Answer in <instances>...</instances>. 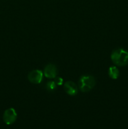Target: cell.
<instances>
[{
  "mask_svg": "<svg viewBox=\"0 0 128 129\" xmlns=\"http://www.w3.org/2000/svg\"><path fill=\"white\" fill-rule=\"evenodd\" d=\"M108 74L111 79H116L119 76V71L116 66H110L109 69Z\"/></svg>",
  "mask_w": 128,
  "mask_h": 129,
  "instance_id": "obj_7",
  "label": "cell"
},
{
  "mask_svg": "<svg viewBox=\"0 0 128 129\" xmlns=\"http://www.w3.org/2000/svg\"><path fill=\"white\" fill-rule=\"evenodd\" d=\"M56 84L54 81H50L48 82L46 84V89L49 91H53L56 89Z\"/></svg>",
  "mask_w": 128,
  "mask_h": 129,
  "instance_id": "obj_8",
  "label": "cell"
},
{
  "mask_svg": "<svg viewBox=\"0 0 128 129\" xmlns=\"http://www.w3.org/2000/svg\"><path fill=\"white\" fill-rule=\"evenodd\" d=\"M110 58L114 64L118 66H125L128 64V52L123 49L113 50Z\"/></svg>",
  "mask_w": 128,
  "mask_h": 129,
  "instance_id": "obj_1",
  "label": "cell"
},
{
  "mask_svg": "<svg viewBox=\"0 0 128 129\" xmlns=\"http://www.w3.org/2000/svg\"><path fill=\"white\" fill-rule=\"evenodd\" d=\"M54 81L55 82L56 85L61 86L62 85L63 83V79L61 77H56V78H54Z\"/></svg>",
  "mask_w": 128,
  "mask_h": 129,
  "instance_id": "obj_9",
  "label": "cell"
},
{
  "mask_svg": "<svg viewBox=\"0 0 128 129\" xmlns=\"http://www.w3.org/2000/svg\"><path fill=\"white\" fill-rule=\"evenodd\" d=\"M17 119V113L15 108H10L6 110L3 114V121L6 125L13 124Z\"/></svg>",
  "mask_w": 128,
  "mask_h": 129,
  "instance_id": "obj_3",
  "label": "cell"
},
{
  "mask_svg": "<svg viewBox=\"0 0 128 129\" xmlns=\"http://www.w3.org/2000/svg\"><path fill=\"white\" fill-rule=\"evenodd\" d=\"M43 73L41 71L36 69L30 72L28 75V79L33 84H40L42 81Z\"/></svg>",
  "mask_w": 128,
  "mask_h": 129,
  "instance_id": "obj_4",
  "label": "cell"
},
{
  "mask_svg": "<svg viewBox=\"0 0 128 129\" xmlns=\"http://www.w3.org/2000/svg\"><path fill=\"white\" fill-rule=\"evenodd\" d=\"M79 84L80 90L84 93H87L95 86V78L92 76H82L79 79Z\"/></svg>",
  "mask_w": 128,
  "mask_h": 129,
  "instance_id": "obj_2",
  "label": "cell"
},
{
  "mask_svg": "<svg viewBox=\"0 0 128 129\" xmlns=\"http://www.w3.org/2000/svg\"><path fill=\"white\" fill-rule=\"evenodd\" d=\"M64 90L70 96H75L78 93V87L75 83L69 81L64 83Z\"/></svg>",
  "mask_w": 128,
  "mask_h": 129,
  "instance_id": "obj_5",
  "label": "cell"
},
{
  "mask_svg": "<svg viewBox=\"0 0 128 129\" xmlns=\"http://www.w3.org/2000/svg\"><path fill=\"white\" fill-rule=\"evenodd\" d=\"M44 75L49 79H54L57 76V68L54 64H48L44 69Z\"/></svg>",
  "mask_w": 128,
  "mask_h": 129,
  "instance_id": "obj_6",
  "label": "cell"
}]
</instances>
